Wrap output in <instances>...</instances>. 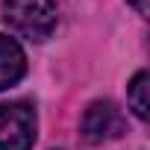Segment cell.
Listing matches in <instances>:
<instances>
[{"mask_svg": "<svg viewBox=\"0 0 150 150\" xmlns=\"http://www.w3.org/2000/svg\"><path fill=\"white\" fill-rule=\"evenodd\" d=\"M35 141V109L24 100L0 103V150H30Z\"/></svg>", "mask_w": 150, "mask_h": 150, "instance_id": "cell-2", "label": "cell"}, {"mask_svg": "<svg viewBox=\"0 0 150 150\" xmlns=\"http://www.w3.org/2000/svg\"><path fill=\"white\" fill-rule=\"evenodd\" d=\"M6 27L30 41H44L56 30V3L53 0H3Z\"/></svg>", "mask_w": 150, "mask_h": 150, "instance_id": "cell-1", "label": "cell"}, {"mask_svg": "<svg viewBox=\"0 0 150 150\" xmlns=\"http://www.w3.org/2000/svg\"><path fill=\"white\" fill-rule=\"evenodd\" d=\"M27 71V56L21 44L9 35H0V91L15 86Z\"/></svg>", "mask_w": 150, "mask_h": 150, "instance_id": "cell-4", "label": "cell"}, {"mask_svg": "<svg viewBox=\"0 0 150 150\" xmlns=\"http://www.w3.org/2000/svg\"><path fill=\"white\" fill-rule=\"evenodd\" d=\"M129 6H132L138 15H147V0H129Z\"/></svg>", "mask_w": 150, "mask_h": 150, "instance_id": "cell-6", "label": "cell"}, {"mask_svg": "<svg viewBox=\"0 0 150 150\" xmlns=\"http://www.w3.org/2000/svg\"><path fill=\"white\" fill-rule=\"evenodd\" d=\"M124 112L112 100H94L83 115V138L91 144L112 141L124 132Z\"/></svg>", "mask_w": 150, "mask_h": 150, "instance_id": "cell-3", "label": "cell"}, {"mask_svg": "<svg viewBox=\"0 0 150 150\" xmlns=\"http://www.w3.org/2000/svg\"><path fill=\"white\" fill-rule=\"evenodd\" d=\"M147 91H150V77H147V71H138L135 77H132V83H129L127 100H129V109H132L141 121L150 115V97H147Z\"/></svg>", "mask_w": 150, "mask_h": 150, "instance_id": "cell-5", "label": "cell"}]
</instances>
